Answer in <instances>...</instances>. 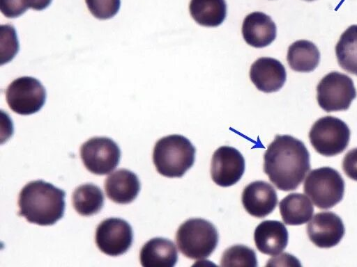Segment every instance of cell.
<instances>
[{"mask_svg": "<svg viewBox=\"0 0 357 267\" xmlns=\"http://www.w3.org/2000/svg\"><path fill=\"white\" fill-rule=\"evenodd\" d=\"M310 169V153L304 143L289 135H277L264 156V171L280 190L293 191Z\"/></svg>", "mask_w": 357, "mask_h": 267, "instance_id": "6da1fadb", "label": "cell"}, {"mask_svg": "<svg viewBox=\"0 0 357 267\" xmlns=\"http://www.w3.org/2000/svg\"><path fill=\"white\" fill-rule=\"evenodd\" d=\"M66 193L50 183L36 180L27 183L18 197L19 216L30 223L52 225L64 214Z\"/></svg>", "mask_w": 357, "mask_h": 267, "instance_id": "7a4b0ae2", "label": "cell"}, {"mask_svg": "<svg viewBox=\"0 0 357 267\" xmlns=\"http://www.w3.org/2000/svg\"><path fill=\"white\" fill-rule=\"evenodd\" d=\"M195 152V147L185 136L169 135L155 143L153 161L161 175L181 177L193 165Z\"/></svg>", "mask_w": 357, "mask_h": 267, "instance_id": "3957f363", "label": "cell"}, {"mask_svg": "<svg viewBox=\"0 0 357 267\" xmlns=\"http://www.w3.org/2000/svg\"><path fill=\"white\" fill-rule=\"evenodd\" d=\"M218 233L209 221L190 218L183 222L176 234V242L179 251L191 259L208 257L218 243Z\"/></svg>", "mask_w": 357, "mask_h": 267, "instance_id": "277c9868", "label": "cell"}, {"mask_svg": "<svg viewBox=\"0 0 357 267\" xmlns=\"http://www.w3.org/2000/svg\"><path fill=\"white\" fill-rule=\"evenodd\" d=\"M303 190L317 207L328 209L342 200L344 181L336 170L331 167H321L309 172L303 184Z\"/></svg>", "mask_w": 357, "mask_h": 267, "instance_id": "5b68a950", "label": "cell"}, {"mask_svg": "<svg viewBox=\"0 0 357 267\" xmlns=\"http://www.w3.org/2000/svg\"><path fill=\"white\" fill-rule=\"evenodd\" d=\"M350 129L342 120L326 115L319 118L312 126L309 138L319 154L333 156L342 153L350 140Z\"/></svg>", "mask_w": 357, "mask_h": 267, "instance_id": "8992f818", "label": "cell"}, {"mask_svg": "<svg viewBox=\"0 0 357 267\" xmlns=\"http://www.w3.org/2000/svg\"><path fill=\"white\" fill-rule=\"evenodd\" d=\"M356 97L352 79L338 72L327 74L317 86V102L326 112L347 110Z\"/></svg>", "mask_w": 357, "mask_h": 267, "instance_id": "52a82bcc", "label": "cell"}, {"mask_svg": "<svg viewBox=\"0 0 357 267\" xmlns=\"http://www.w3.org/2000/svg\"><path fill=\"white\" fill-rule=\"evenodd\" d=\"M46 90L40 81L32 76L13 80L6 90L9 108L15 113L28 115L39 111L45 103Z\"/></svg>", "mask_w": 357, "mask_h": 267, "instance_id": "ba28073f", "label": "cell"}, {"mask_svg": "<svg viewBox=\"0 0 357 267\" xmlns=\"http://www.w3.org/2000/svg\"><path fill=\"white\" fill-rule=\"evenodd\" d=\"M80 156L89 171L103 175L111 172L119 165L121 150L109 138L93 137L81 145Z\"/></svg>", "mask_w": 357, "mask_h": 267, "instance_id": "9c48e42d", "label": "cell"}, {"mask_svg": "<svg viewBox=\"0 0 357 267\" xmlns=\"http://www.w3.org/2000/svg\"><path fill=\"white\" fill-rule=\"evenodd\" d=\"M132 241V229L123 219L109 218L102 220L96 228V245L107 255L116 257L126 253Z\"/></svg>", "mask_w": 357, "mask_h": 267, "instance_id": "30bf717a", "label": "cell"}, {"mask_svg": "<svg viewBox=\"0 0 357 267\" xmlns=\"http://www.w3.org/2000/svg\"><path fill=\"white\" fill-rule=\"evenodd\" d=\"M245 171V159L236 148L222 146L212 156L211 175L218 186L228 187L236 184Z\"/></svg>", "mask_w": 357, "mask_h": 267, "instance_id": "8fae6325", "label": "cell"}, {"mask_svg": "<svg viewBox=\"0 0 357 267\" xmlns=\"http://www.w3.org/2000/svg\"><path fill=\"white\" fill-rule=\"evenodd\" d=\"M310 240L317 247L330 248L343 238L345 229L340 217L331 211L316 213L307 226Z\"/></svg>", "mask_w": 357, "mask_h": 267, "instance_id": "7c38bea8", "label": "cell"}, {"mask_svg": "<svg viewBox=\"0 0 357 267\" xmlns=\"http://www.w3.org/2000/svg\"><path fill=\"white\" fill-rule=\"evenodd\" d=\"M245 211L256 218H264L275 209L277 193L272 185L264 181H255L248 184L241 196Z\"/></svg>", "mask_w": 357, "mask_h": 267, "instance_id": "4fadbf2b", "label": "cell"}, {"mask_svg": "<svg viewBox=\"0 0 357 267\" xmlns=\"http://www.w3.org/2000/svg\"><path fill=\"white\" fill-rule=\"evenodd\" d=\"M286 70L277 59L261 57L251 65L250 78L256 88L264 92L278 91L286 81Z\"/></svg>", "mask_w": 357, "mask_h": 267, "instance_id": "5bb4252c", "label": "cell"}, {"mask_svg": "<svg viewBox=\"0 0 357 267\" xmlns=\"http://www.w3.org/2000/svg\"><path fill=\"white\" fill-rule=\"evenodd\" d=\"M276 33L275 24L270 16L264 13H251L243 20V39L253 47L262 48L271 44L276 38Z\"/></svg>", "mask_w": 357, "mask_h": 267, "instance_id": "9a60e30c", "label": "cell"}, {"mask_svg": "<svg viewBox=\"0 0 357 267\" xmlns=\"http://www.w3.org/2000/svg\"><path fill=\"white\" fill-rule=\"evenodd\" d=\"M288 238L286 227L278 220H264L257 226L254 232L257 248L270 256L282 252L287 245Z\"/></svg>", "mask_w": 357, "mask_h": 267, "instance_id": "2e32d148", "label": "cell"}, {"mask_svg": "<svg viewBox=\"0 0 357 267\" xmlns=\"http://www.w3.org/2000/svg\"><path fill=\"white\" fill-rule=\"evenodd\" d=\"M105 189L107 197L114 202L128 204L137 197L140 191V181L134 172L121 168L107 177Z\"/></svg>", "mask_w": 357, "mask_h": 267, "instance_id": "e0dca14e", "label": "cell"}, {"mask_svg": "<svg viewBox=\"0 0 357 267\" xmlns=\"http://www.w3.org/2000/svg\"><path fill=\"white\" fill-rule=\"evenodd\" d=\"M139 259L144 267H173L178 261V251L172 241L155 237L143 245Z\"/></svg>", "mask_w": 357, "mask_h": 267, "instance_id": "ac0fdd59", "label": "cell"}, {"mask_svg": "<svg viewBox=\"0 0 357 267\" xmlns=\"http://www.w3.org/2000/svg\"><path fill=\"white\" fill-rule=\"evenodd\" d=\"M280 215L288 225L306 223L312 217L314 207L305 195L293 193L284 197L279 203Z\"/></svg>", "mask_w": 357, "mask_h": 267, "instance_id": "d6986e66", "label": "cell"}, {"mask_svg": "<svg viewBox=\"0 0 357 267\" xmlns=\"http://www.w3.org/2000/svg\"><path fill=\"white\" fill-rule=\"evenodd\" d=\"M287 59L293 70L310 72L319 65L320 53L314 43L306 40H301L293 42L289 47Z\"/></svg>", "mask_w": 357, "mask_h": 267, "instance_id": "ffe728a7", "label": "cell"}, {"mask_svg": "<svg viewBox=\"0 0 357 267\" xmlns=\"http://www.w3.org/2000/svg\"><path fill=\"white\" fill-rule=\"evenodd\" d=\"M189 10L199 25L215 27L226 17L227 4L225 0H190Z\"/></svg>", "mask_w": 357, "mask_h": 267, "instance_id": "44dd1931", "label": "cell"}, {"mask_svg": "<svg viewBox=\"0 0 357 267\" xmlns=\"http://www.w3.org/2000/svg\"><path fill=\"white\" fill-rule=\"evenodd\" d=\"M73 205L75 211L83 216L98 213L104 204V195L102 190L91 183L77 187L72 196Z\"/></svg>", "mask_w": 357, "mask_h": 267, "instance_id": "7402d4cb", "label": "cell"}, {"mask_svg": "<svg viewBox=\"0 0 357 267\" xmlns=\"http://www.w3.org/2000/svg\"><path fill=\"white\" fill-rule=\"evenodd\" d=\"M335 54L340 66L357 76V25L350 26L341 35Z\"/></svg>", "mask_w": 357, "mask_h": 267, "instance_id": "603a6c76", "label": "cell"}, {"mask_svg": "<svg viewBox=\"0 0 357 267\" xmlns=\"http://www.w3.org/2000/svg\"><path fill=\"white\" fill-rule=\"evenodd\" d=\"M220 266L256 267L257 266L256 252L243 245H233L222 253Z\"/></svg>", "mask_w": 357, "mask_h": 267, "instance_id": "cb8c5ba5", "label": "cell"}, {"mask_svg": "<svg viewBox=\"0 0 357 267\" xmlns=\"http://www.w3.org/2000/svg\"><path fill=\"white\" fill-rule=\"evenodd\" d=\"M90 13L97 19L113 17L120 9L121 0H85Z\"/></svg>", "mask_w": 357, "mask_h": 267, "instance_id": "d4e9b609", "label": "cell"}, {"mask_svg": "<svg viewBox=\"0 0 357 267\" xmlns=\"http://www.w3.org/2000/svg\"><path fill=\"white\" fill-rule=\"evenodd\" d=\"M2 14L8 18H15L30 8L29 0H0Z\"/></svg>", "mask_w": 357, "mask_h": 267, "instance_id": "484cf974", "label": "cell"}, {"mask_svg": "<svg viewBox=\"0 0 357 267\" xmlns=\"http://www.w3.org/2000/svg\"><path fill=\"white\" fill-rule=\"evenodd\" d=\"M342 169L351 179L357 181V147L349 150L342 161Z\"/></svg>", "mask_w": 357, "mask_h": 267, "instance_id": "4316f807", "label": "cell"}, {"mask_svg": "<svg viewBox=\"0 0 357 267\" xmlns=\"http://www.w3.org/2000/svg\"><path fill=\"white\" fill-rule=\"evenodd\" d=\"M30 8L36 10H42L47 8L52 0H29Z\"/></svg>", "mask_w": 357, "mask_h": 267, "instance_id": "83f0119b", "label": "cell"}, {"mask_svg": "<svg viewBox=\"0 0 357 267\" xmlns=\"http://www.w3.org/2000/svg\"><path fill=\"white\" fill-rule=\"evenodd\" d=\"M305 1H314V0H305Z\"/></svg>", "mask_w": 357, "mask_h": 267, "instance_id": "f1b7e54d", "label": "cell"}]
</instances>
